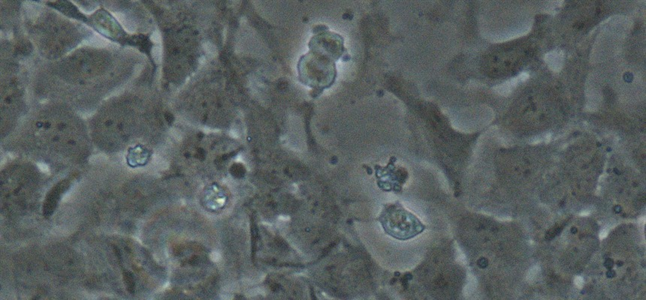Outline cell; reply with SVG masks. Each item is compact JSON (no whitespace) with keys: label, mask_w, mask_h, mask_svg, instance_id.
Returning a JSON list of instances; mask_svg holds the SVG:
<instances>
[{"label":"cell","mask_w":646,"mask_h":300,"mask_svg":"<svg viewBox=\"0 0 646 300\" xmlns=\"http://www.w3.org/2000/svg\"><path fill=\"white\" fill-rule=\"evenodd\" d=\"M415 101L414 111L423 145L452 185L460 189L476 137L454 129L446 114L434 102L422 98Z\"/></svg>","instance_id":"obj_1"},{"label":"cell","mask_w":646,"mask_h":300,"mask_svg":"<svg viewBox=\"0 0 646 300\" xmlns=\"http://www.w3.org/2000/svg\"><path fill=\"white\" fill-rule=\"evenodd\" d=\"M452 242L434 246L411 274L414 291L420 299H458L464 271L457 262ZM416 294V295H417Z\"/></svg>","instance_id":"obj_2"},{"label":"cell","mask_w":646,"mask_h":300,"mask_svg":"<svg viewBox=\"0 0 646 300\" xmlns=\"http://www.w3.org/2000/svg\"><path fill=\"white\" fill-rule=\"evenodd\" d=\"M557 114H560V107L554 94L534 87L522 92L513 102L506 114L505 122L516 129H531L548 124Z\"/></svg>","instance_id":"obj_3"},{"label":"cell","mask_w":646,"mask_h":300,"mask_svg":"<svg viewBox=\"0 0 646 300\" xmlns=\"http://www.w3.org/2000/svg\"><path fill=\"white\" fill-rule=\"evenodd\" d=\"M534 47L528 40L513 41L492 47L479 59V71L493 80L507 78L517 74L531 59Z\"/></svg>","instance_id":"obj_4"},{"label":"cell","mask_w":646,"mask_h":300,"mask_svg":"<svg viewBox=\"0 0 646 300\" xmlns=\"http://www.w3.org/2000/svg\"><path fill=\"white\" fill-rule=\"evenodd\" d=\"M378 221L388 235L402 241L417 237L426 229L423 222L399 202L385 205Z\"/></svg>","instance_id":"obj_5"},{"label":"cell","mask_w":646,"mask_h":300,"mask_svg":"<svg viewBox=\"0 0 646 300\" xmlns=\"http://www.w3.org/2000/svg\"><path fill=\"white\" fill-rule=\"evenodd\" d=\"M68 188V182L65 180L62 181L48 193L44 203L43 213L45 217H50L54 213L59 199Z\"/></svg>","instance_id":"obj_6"},{"label":"cell","mask_w":646,"mask_h":300,"mask_svg":"<svg viewBox=\"0 0 646 300\" xmlns=\"http://www.w3.org/2000/svg\"><path fill=\"white\" fill-rule=\"evenodd\" d=\"M123 281L126 284V289L129 293H135V282L134 279L133 275L129 271H123Z\"/></svg>","instance_id":"obj_7"},{"label":"cell","mask_w":646,"mask_h":300,"mask_svg":"<svg viewBox=\"0 0 646 300\" xmlns=\"http://www.w3.org/2000/svg\"><path fill=\"white\" fill-rule=\"evenodd\" d=\"M613 266H614V261L613 260H612V259H607V260H606V261L604 262V266L607 269H612V268L613 267Z\"/></svg>","instance_id":"obj_8"},{"label":"cell","mask_w":646,"mask_h":300,"mask_svg":"<svg viewBox=\"0 0 646 300\" xmlns=\"http://www.w3.org/2000/svg\"><path fill=\"white\" fill-rule=\"evenodd\" d=\"M606 275L607 278H614V277H615V275H616V272H615V270H612V269H608L607 272H606Z\"/></svg>","instance_id":"obj_9"},{"label":"cell","mask_w":646,"mask_h":300,"mask_svg":"<svg viewBox=\"0 0 646 300\" xmlns=\"http://www.w3.org/2000/svg\"><path fill=\"white\" fill-rule=\"evenodd\" d=\"M614 212H615L616 214H619V213H621V212H622V207L620 205L615 206V207H614Z\"/></svg>","instance_id":"obj_10"},{"label":"cell","mask_w":646,"mask_h":300,"mask_svg":"<svg viewBox=\"0 0 646 300\" xmlns=\"http://www.w3.org/2000/svg\"><path fill=\"white\" fill-rule=\"evenodd\" d=\"M571 232L573 234H576L578 232V230H577V228H571Z\"/></svg>","instance_id":"obj_11"},{"label":"cell","mask_w":646,"mask_h":300,"mask_svg":"<svg viewBox=\"0 0 646 300\" xmlns=\"http://www.w3.org/2000/svg\"><path fill=\"white\" fill-rule=\"evenodd\" d=\"M623 264H624V263H623L622 261H621V260H618V261L617 262V266H623Z\"/></svg>","instance_id":"obj_12"}]
</instances>
